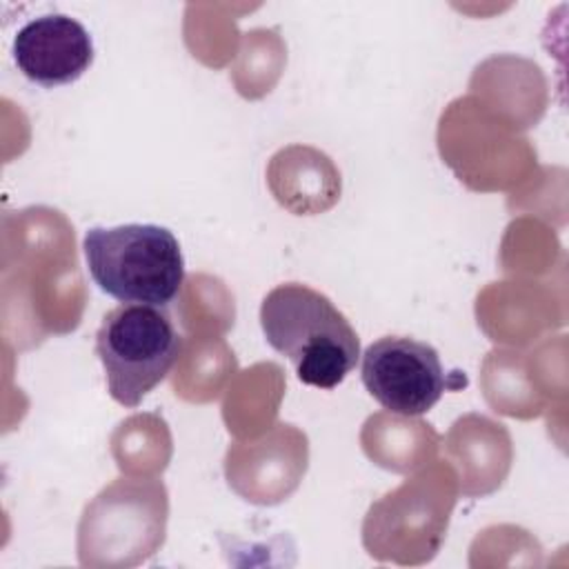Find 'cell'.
<instances>
[{
    "label": "cell",
    "mask_w": 569,
    "mask_h": 569,
    "mask_svg": "<svg viewBox=\"0 0 569 569\" xmlns=\"http://www.w3.org/2000/svg\"><path fill=\"white\" fill-rule=\"evenodd\" d=\"M82 249L93 282L122 305L164 309L184 282V258L167 227H91Z\"/></svg>",
    "instance_id": "2"
},
{
    "label": "cell",
    "mask_w": 569,
    "mask_h": 569,
    "mask_svg": "<svg viewBox=\"0 0 569 569\" xmlns=\"http://www.w3.org/2000/svg\"><path fill=\"white\" fill-rule=\"evenodd\" d=\"M182 338L169 313L151 305H120L96 331V356L104 367L109 396L122 407H138L176 365Z\"/></svg>",
    "instance_id": "3"
},
{
    "label": "cell",
    "mask_w": 569,
    "mask_h": 569,
    "mask_svg": "<svg viewBox=\"0 0 569 569\" xmlns=\"http://www.w3.org/2000/svg\"><path fill=\"white\" fill-rule=\"evenodd\" d=\"M367 391L400 416L427 413L449 387L438 351L422 340L385 336L362 353L360 367Z\"/></svg>",
    "instance_id": "4"
},
{
    "label": "cell",
    "mask_w": 569,
    "mask_h": 569,
    "mask_svg": "<svg viewBox=\"0 0 569 569\" xmlns=\"http://www.w3.org/2000/svg\"><path fill=\"white\" fill-rule=\"evenodd\" d=\"M267 342L284 356L300 382L333 389L356 369L360 340L342 311L320 291L287 282L271 289L260 305Z\"/></svg>",
    "instance_id": "1"
},
{
    "label": "cell",
    "mask_w": 569,
    "mask_h": 569,
    "mask_svg": "<svg viewBox=\"0 0 569 569\" xmlns=\"http://www.w3.org/2000/svg\"><path fill=\"white\" fill-rule=\"evenodd\" d=\"M13 62L27 80L53 89L76 82L91 67L93 42L76 18L47 13L18 29Z\"/></svg>",
    "instance_id": "5"
}]
</instances>
